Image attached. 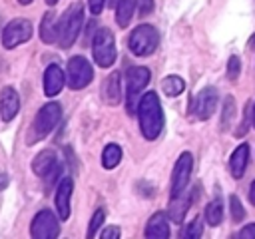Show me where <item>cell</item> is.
<instances>
[{"instance_id": "cell-1", "label": "cell", "mask_w": 255, "mask_h": 239, "mask_svg": "<svg viewBox=\"0 0 255 239\" xmlns=\"http://www.w3.org/2000/svg\"><path fill=\"white\" fill-rule=\"evenodd\" d=\"M137 118L139 127L145 139H155L163 129V112L159 106V98L153 92H145L137 102Z\"/></svg>"}, {"instance_id": "cell-2", "label": "cell", "mask_w": 255, "mask_h": 239, "mask_svg": "<svg viewBox=\"0 0 255 239\" xmlns=\"http://www.w3.org/2000/svg\"><path fill=\"white\" fill-rule=\"evenodd\" d=\"M82 22H84V4L74 2L64 12V16H60V20H58V44H60V48H70L76 42L80 28H82Z\"/></svg>"}, {"instance_id": "cell-3", "label": "cell", "mask_w": 255, "mask_h": 239, "mask_svg": "<svg viewBox=\"0 0 255 239\" xmlns=\"http://www.w3.org/2000/svg\"><path fill=\"white\" fill-rule=\"evenodd\" d=\"M92 54L96 64L102 68H110L116 62V42H114V34L108 28H100L94 34Z\"/></svg>"}, {"instance_id": "cell-4", "label": "cell", "mask_w": 255, "mask_h": 239, "mask_svg": "<svg viewBox=\"0 0 255 239\" xmlns=\"http://www.w3.org/2000/svg\"><path fill=\"white\" fill-rule=\"evenodd\" d=\"M60 116H62V106L58 102H50V104L42 106L32 123V141L46 137L60 121Z\"/></svg>"}, {"instance_id": "cell-5", "label": "cell", "mask_w": 255, "mask_h": 239, "mask_svg": "<svg viewBox=\"0 0 255 239\" xmlns=\"http://www.w3.org/2000/svg\"><path fill=\"white\" fill-rule=\"evenodd\" d=\"M128 44H129L131 54H135V56H149L157 48V44H159V34H157V30L153 26L141 24V26H137L129 34V42Z\"/></svg>"}, {"instance_id": "cell-6", "label": "cell", "mask_w": 255, "mask_h": 239, "mask_svg": "<svg viewBox=\"0 0 255 239\" xmlns=\"http://www.w3.org/2000/svg\"><path fill=\"white\" fill-rule=\"evenodd\" d=\"M94 78V70L90 66V62L84 56H74L68 62V76L66 82L72 90H82L86 88Z\"/></svg>"}, {"instance_id": "cell-7", "label": "cell", "mask_w": 255, "mask_h": 239, "mask_svg": "<svg viewBox=\"0 0 255 239\" xmlns=\"http://www.w3.org/2000/svg\"><path fill=\"white\" fill-rule=\"evenodd\" d=\"M149 82V70L143 66H133L126 74V84H128V110L133 114L135 110V100L139 98V92L147 86Z\"/></svg>"}, {"instance_id": "cell-8", "label": "cell", "mask_w": 255, "mask_h": 239, "mask_svg": "<svg viewBox=\"0 0 255 239\" xmlns=\"http://www.w3.org/2000/svg\"><path fill=\"white\" fill-rule=\"evenodd\" d=\"M30 36H32V24H30V20L16 18V20L8 22V26L4 28V32H2V44H4V48L12 50V48L28 42Z\"/></svg>"}, {"instance_id": "cell-9", "label": "cell", "mask_w": 255, "mask_h": 239, "mask_svg": "<svg viewBox=\"0 0 255 239\" xmlns=\"http://www.w3.org/2000/svg\"><path fill=\"white\" fill-rule=\"evenodd\" d=\"M30 233L34 239H54L60 233V225L56 215L50 209H42L40 213H36V217L32 219L30 225Z\"/></svg>"}, {"instance_id": "cell-10", "label": "cell", "mask_w": 255, "mask_h": 239, "mask_svg": "<svg viewBox=\"0 0 255 239\" xmlns=\"http://www.w3.org/2000/svg\"><path fill=\"white\" fill-rule=\"evenodd\" d=\"M217 102H219V96H217V90L207 86L203 90H199L193 98V106H191V112L197 120H209L213 114H215V108H217Z\"/></svg>"}, {"instance_id": "cell-11", "label": "cell", "mask_w": 255, "mask_h": 239, "mask_svg": "<svg viewBox=\"0 0 255 239\" xmlns=\"http://www.w3.org/2000/svg\"><path fill=\"white\" fill-rule=\"evenodd\" d=\"M191 167H193V157L189 151H183L173 167V175H171V197L179 195L181 191H185L189 175H191Z\"/></svg>"}, {"instance_id": "cell-12", "label": "cell", "mask_w": 255, "mask_h": 239, "mask_svg": "<svg viewBox=\"0 0 255 239\" xmlns=\"http://www.w3.org/2000/svg\"><path fill=\"white\" fill-rule=\"evenodd\" d=\"M32 169L38 177H44V179H52L54 175H58L60 173V161H58L56 151H52V149L40 151L32 159Z\"/></svg>"}, {"instance_id": "cell-13", "label": "cell", "mask_w": 255, "mask_h": 239, "mask_svg": "<svg viewBox=\"0 0 255 239\" xmlns=\"http://www.w3.org/2000/svg\"><path fill=\"white\" fill-rule=\"evenodd\" d=\"M72 189L74 183L70 177H64L60 181V185L56 187V195H54V203H56V211L60 215V219H68L70 217V197H72Z\"/></svg>"}, {"instance_id": "cell-14", "label": "cell", "mask_w": 255, "mask_h": 239, "mask_svg": "<svg viewBox=\"0 0 255 239\" xmlns=\"http://www.w3.org/2000/svg\"><path fill=\"white\" fill-rule=\"evenodd\" d=\"M64 82H66V76L62 72V68L58 64H50L44 72V94L48 98L58 96L60 90L64 88Z\"/></svg>"}, {"instance_id": "cell-15", "label": "cell", "mask_w": 255, "mask_h": 239, "mask_svg": "<svg viewBox=\"0 0 255 239\" xmlns=\"http://www.w3.org/2000/svg\"><path fill=\"white\" fill-rule=\"evenodd\" d=\"M20 110V98L14 88H4L0 94V114L4 121H12Z\"/></svg>"}, {"instance_id": "cell-16", "label": "cell", "mask_w": 255, "mask_h": 239, "mask_svg": "<svg viewBox=\"0 0 255 239\" xmlns=\"http://www.w3.org/2000/svg\"><path fill=\"white\" fill-rule=\"evenodd\" d=\"M120 80H122L120 72H112L102 84V100L110 106H116L122 100V82Z\"/></svg>"}, {"instance_id": "cell-17", "label": "cell", "mask_w": 255, "mask_h": 239, "mask_svg": "<svg viewBox=\"0 0 255 239\" xmlns=\"http://www.w3.org/2000/svg\"><path fill=\"white\" fill-rule=\"evenodd\" d=\"M145 237L147 239H167L169 237V223L167 215L163 211H157L149 217L145 225Z\"/></svg>"}, {"instance_id": "cell-18", "label": "cell", "mask_w": 255, "mask_h": 239, "mask_svg": "<svg viewBox=\"0 0 255 239\" xmlns=\"http://www.w3.org/2000/svg\"><path fill=\"white\" fill-rule=\"evenodd\" d=\"M247 161H249V145L247 143H239L235 147V151L229 157V171L235 179L243 177L245 169H247Z\"/></svg>"}, {"instance_id": "cell-19", "label": "cell", "mask_w": 255, "mask_h": 239, "mask_svg": "<svg viewBox=\"0 0 255 239\" xmlns=\"http://www.w3.org/2000/svg\"><path fill=\"white\" fill-rule=\"evenodd\" d=\"M193 201V195H187L185 191H181L179 195L171 197V205H169V219L173 223H181L185 213H187V207L191 205Z\"/></svg>"}, {"instance_id": "cell-20", "label": "cell", "mask_w": 255, "mask_h": 239, "mask_svg": "<svg viewBox=\"0 0 255 239\" xmlns=\"http://www.w3.org/2000/svg\"><path fill=\"white\" fill-rule=\"evenodd\" d=\"M58 16L54 12H46L44 18H42V24H40V38L46 42V44H52L58 40Z\"/></svg>"}, {"instance_id": "cell-21", "label": "cell", "mask_w": 255, "mask_h": 239, "mask_svg": "<svg viewBox=\"0 0 255 239\" xmlns=\"http://www.w3.org/2000/svg\"><path fill=\"white\" fill-rule=\"evenodd\" d=\"M133 8H135V0H120L116 4V22L120 28H126L133 16Z\"/></svg>"}, {"instance_id": "cell-22", "label": "cell", "mask_w": 255, "mask_h": 239, "mask_svg": "<svg viewBox=\"0 0 255 239\" xmlns=\"http://www.w3.org/2000/svg\"><path fill=\"white\" fill-rule=\"evenodd\" d=\"M122 159V147L118 143H108L102 151V165L106 169H114Z\"/></svg>"}, {"instance_id": "cell-23", "label": "cell", "mask_w": 255, "mask_h": 239, "mask_svg": "<svg viewBox=\"0 0 255 239\" xmlns=\"http://www.w3.org/2000/svg\"><path fill=\"white\" fill-rule=\"evenodd\" d=\"M161 90H163L165 96L175 98V96H179L185 90V82L179 76H165L163 82H161Z\"/></svg>"}, {"instance_id": "cell-24", "label": "cell", "mask_w": 255, "mask_h": 239, "mask_svg": "<svg viewBox=\"0 0 255 239\" xmlns=\"http://www.w3.org/2000/svg\"><path fill=\"white\" fill-rule=\"evenodd\" d=\"M205 219L209 225L217 227L221 221H223V205H221V199H213L207 207H205Z\"/></svg>"}, {"instance_id": "cell-25", "label": "cell", "mask_w": 255, "mask_h": 239, "mask_svg": "<svg viewBox=\"0 0 255 239\" xmlns=\"http://www.w3.org/2000/svg\"><path fill=\"white\" fill-rule=\"evenodd\" d=\"M233 116H235V100L229 96L227 100H225V104H223V118H221V129H227V125H229V121L233 120Z\"/></svg>"}, {"instance_id": "cell-26", "label": "cell", "mask_w": 255, "mask_h": 239, "mask_svg": "<svg viewBox=\"0 0 255 239\" xmlns=\"http://www.w3.org/2000/svg\"><path fill=\"white\" fill-rule=\"evenodd\" d=\"M104 219H106V211H104V207H100L92 215V221H90V227H88V237H94L98 233V229L104 225Z\"/></svg>"}, {"instance_id": "cell-27", "label": "cell", "mask_w": 255, "mask_h": 239, "mask_svg": "<svg viewBox=\"0 0 255 239\" xmlns=\"http://www.w3.org/2000/svg\"><path fill=\"white\" fill-rule=\"evenodd\" d=\"M201 233H203V221H201V217H195L189 223V227L185 229V237L187 239H199Z\"/></svg>"}, {"instance_id": "cell-28", "label": "cell", "mask_w": 255, "mask_h": 239, "mask_svg": "<svg viewBox=\"0 0 255 239\" xmlns=\"http://www.w3.org/2000/svg\"><path fill=\"white\" fill-rule=\"evenodd\" d=\"M229 203H231V217H233V221H237V223L243 221V217H245V209H243L239 197H237V195H231Z\"/></svg>"}, {"instance_id": "cell-29", "label": "cell", "mask_w": 255, "mask_h": 239, "mask_svg": "<svg viewBox=\"0 0 255 239\" xmlns=\"http://www.w3.org/2000/svg\"><path fill=\"white\" fill-rule=\"evenodd\" d=\"M239 70H241L239 58H237V56H231L229 62H227V78H229V80H237V78H239Z\"/></svg>"}, {"instance_id": "cell-30", "label": "cell", "mask_w": 255, "mask_h": 239, "mask_svg": "<svg viewBox=\"0 0 255 239\" xmlns=\"http://www.w3.org/2000/svg\"><path fill=\"white\" fill-rule=\"evenodd\" d=\"M135 8H137V16L143 18L153 10V0H135Z\"/></svg>"}, {"instance_id": "cell-31", "label": "cell", "mask_w": 255, "mask_h": 239, "mask_svg": "<svg viewBox=\"0 0 255 239\" xmlns=\"http://www.w3.org/2000/svg\"><path fill=\"white\" fill-rule=\"evenodd\" d=\"M239 237H241V239H255V223L245 225V227L239 231Z\"/></svg>"}, {"instance_id": "cell-32", "label": "cell", "mask_w": 255, "mask_h": 239, "mask_svg": "<svg viewBox=\"0 0 255 239\" xmlns=\"http://www.w3.org/2000/svg\"><path fill=\"white\" fill-rule=\"evenodd\" d=\"M100 235H102V239H116V237H120V227H106Z\"/></svg>"}, {"instance_id": "cell-33", "label": "cell", "mask_w": 255, "mask_h": 239, "mask_svg": "<svg viewBox=\"0 0 255 239\" xmlns=\"http://www.w3.org/2000/svg\"><path fill=\"white\" fill-rule=\"evenodd\" d=\"M88 4H90L92 14H100L104 10V0H88Z\"/></svg>"}, {"instance_id": "cell-34", "label": "cell", "mask_w": 255, "mask_h": 239, "mask_svg": "<svg viewBox=\"0 0 255 239\" xmlns=\"http://www.w3.org/2000/svg\"><path fill=\"white\" fill-rule=\"evenodd\" d=\"M249 201L255 205V181L251 183V189H249Z\"/></svg>"}, {"instance_id": "cell-35", "label": "cell", "mask_w": 255, "mask_h": 239, "mask_svg": "<svg viewBox=\"0 0 255 239\" xmlns=\"http://www.w3.org/2000/svg\"><path fill=\"white\" fill-rule=\"evenodd\" d=\"M6 185H8V177H6V175L0 171V189H4Z\"/></svg>"}, {"instance_id": "cell-36", "label": "cell", "mask_w": 255, "mask_h": 239, "mask_svg": "<svg viewBox=\"0 0 255 239\" xmlns=\"http://www.w3.org/2000/svg\"><path fill=\"white\" fill-rule=\"evenodd\" d=\"M118 2H120V0H110V6H114V8H116V4H118Z\"/></svg>"}, {"instance_id": "cell-37", "label": "cell", "mask_w": 255, "mask_h": 239, "mask_svg": "<svg viewBox=\"0 0 255 239\" xmlns=\"http://www.w3.org/2000/svg\"><path fill=\"white\" fill-rule=\"evenodd\" d=\"M18 2H20V4H30L32 0H18Z\"/></svg>"}, {"instance_id": "cell-38", "label": "cell", "mask_w": 255, "mask_h": 239, "mask_svg": "<svg viewBox=\"0 0 255 239\" xmlns=\"http://www.w3.org/2000/svg\"><path fill=\"white\" fill-rule=\"evenodd\" d=\"M46 2H48V4H50V6H54V4H56V2H58V0H46Z\"/></svg>"}, {"instance_id": "cell-39", "label": "cell", "mask_w": 255, "mask_h": 239, "mask_svg": "<svg viewBox=\"0 0 255 239\" xmlns=\"http://www.w3.org/2000/svg\"><path fill=\"white\" fill-rule=\"evenodd\" d=\"M253 125H255V108H253Z\"/></svg>"}]
</instances>
